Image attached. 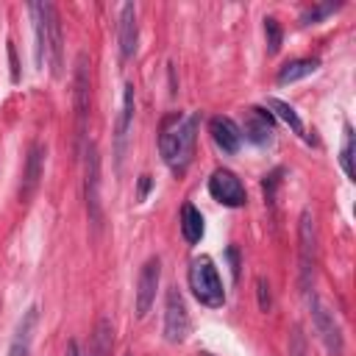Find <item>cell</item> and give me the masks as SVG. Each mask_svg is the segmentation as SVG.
Here are the masks:
<instances>
[{
  "label": "cell",
  "instance_id": "cell-1",
  "mask_svg": "<svg viewBox=\"0 0 356 356\" xmlns=\"http://www.w3.org/2000/svg\"><path fill=\"white\" fill-rule=\"evenodd\" d=\"M197 125H200V117L197 114H189V117L170 114L161 122L159 150H161V159L167 161V167L172 172H178V175L192 161V150H195V139H197Z\"/></svg>",
  "mask_w": 356,
  "mask_h": 356
},
{
  "label": "cell",
  "instance_id": "cell-2",
  "mask_svg": "<svg viewBox=\"0 0 356 356\" xmlns=\"http://www.w3.org/2000/svg\"><path fill=\"white\" fill-rule=\"evenodd\" d=\"M31 14H33V31H36V64L42 67L47 58L53 78H61V72H64V33H61L58 8L53 3H31Z\"/></svg>",
  "mask_w": 356,
  "mask_h": 356
},
{
  "label": "cell",
  "instance_id": "cell-3",
  "mask_svg": "<svg viewBox=\"0 0 356 356\" xmlns=\"http://www.w3.org/2000/svg\"><path fill=\"white\" fill-rule=\"evenodd\" d=\"M89 106H92V78H89V56L78 53L75 75H72V108H75V139L83 153L86 147V125H89Z\"/></svg>",
  "mask_w": 356,
  "mask_h": 356
},
{
  "label": "cell",
  "instance_id": "cell-4",
  "mask_svg": "<svg viewBox=\"0 0 356 356\" xmlns=\"http://www.w3.org/2000/svg\"><path fill=\"white\" fill-rule=\"evenodd\" d=\"M189 289H192V295H195L203 306H209V309L222 306L225 289H222L220 273H217V267H214V261H211L209 256L192 259V264H189Z\"/></svg>",
  "mask_w": 356,
  "mask_h": 356
},
{
  "label": "cell",
  "instance_id": "cell-5",
  "mask_svg": "<svg viewBox=\"0 0 356 356\" xmlns=\"http://www.w3.org/2000/svg\"><path fill=\"white\" fill-rule=\"evenodd\" d=\"M314 267H317V222L312 211L303 209L300 222H298V281L306 295L312 292Z\"/></svg>",
  "mask_w": 356,
  "mask_h": 356
},
{
  "label": "cell",
  "instance_id": "cell-6",
  "mask_svg": "<svg viewBox=\"0 0 356 356\" xmlns=\"http://www.w3.org/2000/svg\"><path fill=\"white\" fill-rule=\"evenodd\" d=\"M83 197H86L92 234H97L103 225V206H100V153L95 142H86L83 147Z\"/></svg>",
  "mask_w": 356,
  "mask_h": 356
},
{
  "label": "cell",
  "instance_id": "cell-7",
  "mask_svg": "<svg viewBox=\"0 0 356 356\" xmlns=\"http://www.w3.org/2000/svg\"><path fill=\"white\" fill-rule=\"evenodd\" d=\"M309 312H312V325H314V331H317L320 342L325 345L328 356H342L345 342H342L339 323H337L334 312H331V309H328V306H325L314 292L309 295Z\"/></svg>",
  "mask_w": 356,
  "mask_h": 356
},
{
  "label": "cell",
  "instance_id": "cell-8",
  "mask_svg": "<svg viewBox=\"0 0 356 356\" xmlns=\"http://www.w3.org/2000/svg\"><path fill=\"white\" fill-rule=\"evenodd\" d=\"M186 334H189V312L184 295L178 292V286H170L164 300V339L178 345L186 339Z\"/></svg>",
  "mask_w": 356,
  "mask_h": 356
},
{
  "label": "cell",
  "instance_id": "cell-9",
  "mask_svg": "<svg viewBox=\"0 0 356 356\" xmlns=\"http://www.w3.org/2000/svg\"><path fill=\"white\" fill-rule=\"evenodd\" d=\"M209 192H211V197H214L217 203L231 206V209L245 206V200H248L245 184L236 178V172H231V170H225V167H220V170L211 172V178H209Z\"/></svg>",
  "mask_w": 356,
  "mask_h": 356
},
{
  "label": "cell",
  "instance_id": "cell-10",
  "mask_svg": "<svg viewBox=\"0 0 356 356\" xmlns=\"http://www.w3.org/2000/svg\"><path fill=\"white\" fill-rule=\"evenodd\" d=\"M159 278H161V259L159 256H150L142 270H139V281H136V317L142 320L153 300H156V289H159Z\"/></svg>",
  "mask_w": 356,
  "mask_h": 356
},
{
  "label": "cell",
  "instance_id": "cell-11",
  "mask_svg": "<svg viewBox=\"0 0 356 356\" xmlns=\"http://www.w3.org/2000/svg\"><path fill=\"white\" fill-rule=\"evenodd\" d=\"M134 83H125L122 92V106H120V117L114 125V159H117V170L122 167V156H125V145H128V131L134 122Z\"/></svg>",
  "mask_w": 356,
  "mask_h": 356
},
{
  "label": "cell",
  "instance_id": "cell-12",
  "mask_svg": "<svg viewBox=\"0 0 356 356\" xmlns=\"http://www.w3.org/2000/svg\"><path fill=\"white\" fill-rule=\"evenodd\" d=\"M44 156H47V150H44L42 142H33V145L28 147L25 172H22V189H19V197H22V200H31L33 192L39 189V181H42V175H44Z\"/></svg>",
  "mask_w": 356,
  "mask_h": 356
},
{
  "label": "cell",
  "instance_id": "cell-13",
  "mask_svg": "<svg viewBox=\"0 0 356 356\" xmlns=\"http://www.w3.org/2000/svg\"><path fill=\"white\" fill-rule=\"evenodd\" d=\"M209 134H211L214 145L222 153H236L242 147V131H239V125L231 117H222V114L211 117L209 120Z\"/></svg>",
  "mask_w": 356,
  "mask_h": 356
},
{
  "label": "cell",
  "instance_id": "cell-14",
  "mask_svg": "<svg viewBox=\"0 0 356 356\" xmlns=\"http://www.w3.org/2000/svg\"><path fill=\"white\" fill-rule=\"evenodd\" d=\"M120 53L122 58H131L136 53V42H139V22H136V6L125 3L120 11Z\"/></svg>",
  "mask_w": 356,
  "mask_h": 356
},
{
  "label": "cell",
  "instance_id": "cell-15",
  "mask_svg": "<svg viewBox=\"0 0 356 356\" xmlns=\"http://www.w3.org/2000/svg\"><path fill=\"white\" fill-rule=\"evenodd\" d=\"M273 134H275V131H273V114L264 111V108H259V106L248 108L245 136H248L250 142H256V145H264V142L273 139Z\"/></svg>",
  "mask_w": 356,
  "mask_h": 356
},
{
  "label": "cell",
  "instance_id": "cell-16",
  "mask_svg": "<svg viewBox=\"0 0 356 356\" xmlns=\"http://www.w3.org/2000/svg\"><path fill=\"white\" fill-rule=\"evenodd\" d=\"M114 348V325L108 317H100L89 337V353L86 356H111Z\"/></svg>",
  "mask_w": 356,
  "mask_h": 356
},
{
  "label": "cell",
  "instance_id": "cell-17",
  "mask_svg": "<svg viewBox=\"0 0 356 356\" xmlns=\"http://www.w3.org/2000/svg\"><path fill=\"white\" fill-rule=\"evenodd\" d=\"M317 67H320L317 58H292V61H286V64L278 70L275 81H278V83H295V81H300V78L317 72Z\"/></svg>",
  "mask_w": 356,
  "mask_h": 356
},
{
  "label": "cell",
  "instance_id": "cell-18",
  "mask_svg": "<svg viewBox=\"0 0 356 356\" xmlns=\"http://www.w3.org/2000/svg\"><path fill=\"white\" fill-rule=\"evenodd\" d=\"M181 234H184V239L189 245L200 242V236H203V214L192 203L181 206Z\"/></svg>",
  "mask_w": 356,
  "mask_h": 356
},
{
  "label": "cell",
  "instance_id": "cell-19",
  "mask_svg": "<svg viewBox=\"0 0 356 356\" xmlns=\"http://www.w3.org/2000/svg\"><path fill=\"white\" fill-rule=\"evenodd\" d=\"M33 325H36V309H28L25 320L19 323L17 339H14V342H11V348H8V356H28V350H31V331H33Z\"/></svg>",
  "mask_w": 356,
  "mask_h": 356
},
{
  "label": "cell",
  "instance_id": "cell-20",
  "mask_svg": "<svg viewBox=\"0 0 356 356\" xmlns=\"http://www.w3.org/2000/svg\"><path fill=\"white\" fill-rule=\"evenodd\" d=\"M267 108H270V114H275V117H281L298 136H306V128H303V122H300V117H298V111L286 103V100H278V97H267Z\"/></svg>",
  "mask_w": 356,
  "mask_h": 356
},
{
  "label": "cell",
  "instance_id": "cell-21",
  "mask_svg": "<svg viewBox=\"0 0 356 356\" xmlns=\"http://www.w3.org/2000/svg\"><path fill=\"white\" fill-rule=\"evenodd\" d=\"M339 164L345 170V175L353 181L356 178V167H353V128L345 125V139H342V150H339Z\"/></svg>",
  "mask_w": 356,
  "mask_h": 356
},
{
  "label": "cell",
  "instance_id": "cell-22",
  "mask_svg": "<svg viewBox=\"0 0 356 356\" xmlns=\"http://www.w3.org/2000/svg\"><path fill=\"white\" fill-rule=\"evenodd\" d=\"M264 36H267V53H270V56L278 53L284 33H281V25H278L275 17H264Z\"/></svg>",
  "mask_w": 356,
  "mask_h": 356
},
{
  "label": "cell",
  "instance_id": "cell-23",
  "mask_svg": "<svg viewBox=\"0 0 356 356\" xmlns=\"http://www.w3.org/2000/svg\"><path fill=\"white\" fill-rule=\"evenodd\" d=\"M342 3H320V6H314V8H309V11H303L300 14V25H312V22H320L323 17H328V14H334L337 8H339Z\"/></svg>",
  "mask_w": 356,
  "mask_h": 356
},
{
  "label": "cell",
  "instance_id": "cell-24",
  "mask_svg": "<svg viewBox=\"0 0 356 356\" xmlns=\"http://www.w3.org/2000/svg\"><path fill=\"white\" fill-rule=\"evenodd\" d=\"M289 356H309V350H306V337H303L300 325H295L292 334H289Z\"/></svg>",
  "mask_w": 356,
  "mask_h": 356
},
{
  "label": "cell",
  "instance_id": "cell-25",
  "mask_svg": "<svg viewBox=\"0 0 356 356\" xmlns=\"http://www.w3.org/2000/svg\"><path fill=\"white\" fill-rule=\"evenodd\" d=\"M256 295H259V309L267 312L270 309V284L264 278H256Z\"/></svg>",
  "mask_w": 356,
  "mask_h": 356
},
{
  "label": "cell",
  "instance_id": "cell-26",
  "mask_svg": "<svg viewBox=\"0 0 356 356\" xmlns=\"http://www.w3.org/2000/svg\"><path fill=\"white\" fill-rule=\"evenodd\" d=\"M150 186H153L150 175H139V192H136V197H139V200H145V197H147V192H150Z\"/></svg>",
  "mask_w": 356,
  "mask_h": 356
},
{
  "label": "cell",
  "instance_id": "cell-27",
  "mask_svg": "<svg viewBox=\"0 0 356 356\" xmlns=\"http://www.w3.org/2000/svg\"><path fill=\"white\" fill-rule=\"evenodd\" d=\"M8 61H11V81H19V67H17V53H14V44L8 42Z\"/></svg>",
  "mask_w": 356,
  "mask_h": 356
},
{
  "label": "cell",
  "instance_id": "cell-28",
  "mask_svg": "<svg viewBox=\"0 0 356 356\" xmlns=\"http://www.w3.org/2000/svg\"><path fill=\"white\" fill-rule=\"evenodd\" d=\"M67 356H81V353H78V345H75V342H70V345H67Z\"/></svg>",
  "mask_w": 356,
  "mask_h": 356
},
{
  "label": "cell",
  "instance_id": "cell-29",
  "mask_svg": "<svg viewBox=\"0 0 356 356\" xmlns=\"http://www.w3.org/2000/svg\"><path fill=\"white\" fill-rule=\"evenodd\" d=\"M125 356H134V353H125Z\"/></svg>",
  "mask_w": 356,
  "mask_h": 356
}]
</instances>
